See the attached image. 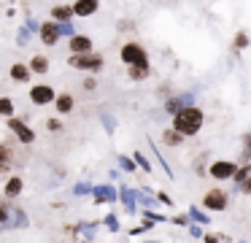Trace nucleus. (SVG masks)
<instances>
[{
	"mask_svg": "<svg viewBox=\"0 0 251 243\" xmlns=\"http://www.w3.org/2000/svg\"><path fill=\"white\" fill-rule=\"evenodd\" d=\"M105 224H108V227H111V230H119V221H116V219H114V216H108V219H105Z\"/></svg>",
	"mask_w": 251,
	"mask_h": 243,
	"instance_id": "c85d7f7f",
	"label": "nucleus"
},
{
	"mask_svg": "<svg viewBox=\"0 0 251 243\" xmlns=\"http://www.w3.org/2000/svg\"><path fill=\"white\" fill-rule=\"evenodd\" d=\"M208 173H211L213 178H232L235 165H232V162H222V160H219V162H213V165H211V170H208Z\"/></svg>",
	"mask_w": 251,
	"mask_h": 243,
	"instance_id": "dca6fc26",
	"label": "nucleus"
},
{
	"mask_svg": "<svg viewBox=\"0 0 251 243\" xmlns=\"http://www.w3.org/2000/svg\"><path fill=\"white\" fill-rule=\"evenodd\" d=\"M149 73H151V68H127V76H130L132 81H143V79H149Z\"/></svg>",
	"mask_w": 251,
	"mask_h": 243,
	"instance_id": "6ab92c4d",
	"label": "nucleus"
},
{
	"mask_svg": "<svg viewBox=\"0 0 251 243\" xmlns=\"http://www.w3.org/2000/svg\"><path fill=\"white\" fill-rule=\"evenodd\" d=\"M30 68H27V62H14L11 68H8V79L11 81H17V84H27L30 81Z\"/></svg>",
	"mask_w": 251,
	"mask_h": 243,
	"instance_id": "4468645a",
	"label": "nucleus"
},
{
	"mask_svg": "<svg viewBox=\"0 0 251 243\" xmlns=\"http://www.w3.org/2000/svg\"><path fill=\"white\" fill-rule=\"evenodd\" d=\"M135 165H141L143 170H151V165L146 162V157H143V154H135Z\"/></svg>",
	"mask_w": 251,
	"mask_h": 243,
	"instance_id": "a878e982",
	"label": "nucleus"
},
{
	"mask_svg": "<svg viewBox=\"0 0 251 243\" xmlns=\"http://www.w3.org/2000/svg\"><path fill=\"white\" fill-rule=\"evenodd\" d=\"M119 59L127 68H149V54L138 41H127L125 46L119 49Z\"/></svg>",
	"mask_w": 251,
	"mask_h": 243,
	"instance_id": "7ed1b4c3",
	"label": "nucleus"
},
{
	"mask_svg": "<svg viewBox=\"0 0 251 243\" xmlns=\"http://www.w3.org/2000/svg\"><path fill=\"white\" fill-rule=\"evenodd\" d=\"M38 38H41V43L44 46H54V43H60V25H54L51 19H46L44 25L38 27Z\"/></svg>",
	"mask_w": 251,
	"mask_h": 243,
	"instance_id": "6e6552de",
	"label": "nucleus"
},
{
	"mask_svg": "<svg viewBox=\"0 0 251 243\" xmlns=\"http://www.w3.org/2000/svg\"><path fill=\"white\" fill-rule=\"evenodd\" d=\"M68 49H71V54H92L95 52V41L87 35V32H76V35L68 41Z\"/></svg>",
	"mask_w": 251,
	"mask_h": 243,
	"instance_id": "0eeeda50",
	"label": "nucleus"
},
{
	"mask_svg": "<svg viewBox=\"0 0 251 243\" xmlns=\"http://www.w3.org/2000/svg\"><path fill=\"white\" fill-rule=\"evenodd\" d=\"M240 189H243V192H246V194H251V176H249V178H246V181H243V184H240Z\"/></svg>",
	"mask_w": 251,
	"mask_h": 243,
	"instance_id": "cd10ccee",
	"label": "nucleus"
},
{
	"mask_svg": "<svg viewBox=\"0 0 251 243\" xmlns=\"http://www.w3.org/2000/svg\"><path fill=\"white\" fill-rule=\"evenodd\" d=\"M165 111H170V113L176 116V113L181 111V100H178V97H170V100L165 103Z\"/></svg>",
	"mask_w": 251,
	"mask_h": 243,
	"instance_id": "5701e85b",
	"label": "nucleus"
},
{
	"mask_svg": "<svg viewBox=\"0 0 251 243\" xmlns=\"http://www.w3.org/2000/svg\"><path fill=\"white\" fill-rule=\"evenodd\" d=\"M14 111H17V106H14V100L8 95H0V119H11Z\"/></svg>",
	"mask_w": 251,
	"mask_h": 243,
	"instance_id": "a211bd4d",
	"label": "nucleus"
},
{
	"mask_svg": "<svg viewBox=\"0 0 251 243\" xmlns=\"http://www.w3.org/2000/svg\"><path fill=\"white\" fill-rule=\"evenodd\" d=\"M27 68H30V73H35V76H46L51 70V59L46 57V54H33Z\"/></svg>",
	"mask_w": 251,
	"mask_h": 243,
	"instance_id": "ddd939ff",
	"label": "nucleus"
},
{
	"mask_svg": "<svg viewBox=\"0 0 251 243\" xmlns=\"http://www.w3.org/2000/svg\"><path fill=\"white\" fill-rule=\"evenodd\" d=\"M246 43H249V38H246V32H238V38H235V46H238V49H243Z\"/></svg>",
	"mask_w": 251,
	"mask_h": 243,
	"instance_id": "bb28decb",
	"label": "nucleus"
},
{
	"mask_svg": "<svg viewBox=\"0 0 251 243\" xmlns=\"http://www.w3.org/2000/svg\"><path fill=\"white\" fill-rule=\"evenodd\" d=\"M46 130H49V133H54V135H60L62 130H65V124H62L60 119H46Z\"/></svg>",
	"mask_w": 251,
	"mask_h": 243,
	"instance_id": "4be33fe9",
	"label": "nucleus"
},
{
	"mask_svg": "<svg viewBox=\"0 0 251 243\" xmlns=\"http://www.w3.org/2000/svg\"><path fill=\"white\" fill-rule=\"evenodd\" d=\"M71 8H73V16H76V19H87V16L98 14L100 3L98 0H76V3H71Z\"/></svg>",
	"mask_w": 251,
	"mask_h": 243,
	"instance_id": "9d476101",
	"label": "nucleus"
},
{
	"mask_svg": "<svg viewBox=\"0 0 251 243\" xmlns=\"http://www.w3.org/2000/svg\"><path fill=\"white\" fill-rule=\"evenodd\" d=\"M49 19L54 22V25H68V22H73V8L71 3H54L49 11Z\"/></svg>",
	"mask_w": 251,
	"mask_h": 243,
	"instance_id": "1a4fd4ad",
	"label": "nucleus"
},
{
	"mask_svg": "<svg viewBox=\"0 0 251 243\" xmlns=\"http://www.w3.org/2000/svg\"><path fill=\"white\" fill-rule=\"evenodd\" d=\"M249 176H251V165L235 167V173H232V178H235V181H238V184H243V181H246V178H249Z\"/></svg>",
	"mask_w": 251,
	"mask_h": 243,
	"instance_id": "412c9836",
	"label": "nucleus"
},
{
	"mask_svg": "<svg viewBox=\"0 0 251 243\" xmlns=\"http://www.w3.org/2000/svg\"><path fill=\"white\" fill-rule=\"evenodd\" d=\"M162 140H165V143H168V146H178V143H181V140H184V138H181V135L176 133L173 127H170V130H165V133H162Z\"/></svg>",
	"mask_w": 251,
	"mask_h": 243,
	"instance_id": "aec40b11",
	"label": "nucleus"
},
{
	"mask_svg": "<svg viewBox=\"0 0 251 243\" xmlns=\"http://www.w3.org/2000/svg\"><path fill=\"white\" fill-rule=\"evenodd\" d=\"M11 211H14V205L0 197V230H8L11 227Z\"/></svg>",
	"mask_w": 251,
	"mask_h": 243,
	"instance_id": "f3484780",
	"label": "nucleus"
},
{
	"mask_svg": "<svg viewBox=\"0 0 251 243\" xmlns=\"http://www.w3.org/2000/svg\"><path fill=\"white\" fill-rule=\"evenodd\" d=\"M205 243H219V238L216 235H205Z\"/></svg>",
	"mask_w": 251,
	"mask_h": 243,
	"instance_id": "c756f323",
	"label": "nucleus"
},
{
	"mask_svg": "<svg viewBox=\"0 0 251 243\" xmlns=\"http://www.w3.org/2000/svg\"><path fill=\"white\" fill-rule=\"evenodd\" d=\"M202 127V111L197 106H184L178 113L173 116V130L186 138V135H197Z\"/></svg>",
	"mask_w": 251,
	"mask_h": 243,
	"instance_id": "f257e3e1",
	"label": "nucleus"
},
{
	"mask_svg": "<svg viewBox=\"0 0 251 243\" xmlns=\"http://www.w3.org/2000/svg\"><path fill=\"white\" fill-rule=\"evenodd\" d=\"M22 192H25V178L17 176V173H14V176H6V181H3V200L11 203V200H17Z\"/></svg>",
	"mask_w": 251,
	"mask_h": 243,
	"instance_id": "423d86ee",
	"label": "nucleus"
},
{
	"mask_svg": "<svg viewBox=\"0 0 251 243\" xmlns=\"http://www.w3.org/2000/svg\"><path fill=\"white\" fill-rule=\"evenodd\" d=\"M202 205H205L208 211H224L227 208V194H224L222 189H211V192L202 197Z\"/></svg>",
	"mask_w": 251,
	"mask_h": 243,
	"instance_id": "9b49d317",
	"label": "nucleus"
},
{
	"mask_svg": "<svg viewBox=\"0 0 251 243\" xmlns=\"http://www.w3.org/2000/svg\"><path fill=\"white\" fill-rule=\"evenodd\" d=\"M116 162L122 165V170H127V173H135V162H132V160H127V157H116Z\"/></svg>",
	"mask_w": 251,
	"mask_h": 243,
	"instance_id": "b1692460",
	"label": "nucleus"
},
{
	"mask_svg": "<svg viewBox=\"0 0 251 243\" xmlns=\"http://www.w3.org/2000/svg\"><path fill=\"white\" fill-rule=\"evenodd\" d=\"M57 97V89L51 84H33L30 86V103L33 106H51Z\"/></svg>",
	"mask_w": 251,
	"mask_h": 243,
	"instance_id": "39448f33",
	"label": "nucleus"
},
{
	"mask_svg": "<svg viewBox=\"0 0 251 243\" xmlns=\"http://www.w3.org/2000/svg\"><path fill=\"white\" fill-rule=\"evenodd\" d=\"M6 127L11 130L14 135H17V140H19L22 146H33V143H35V130L27 127V122H22V119L11 116V119H6Z\"/></svg>",
	"mask_w": 251,
	"mask_h": 243,
	"instance_id": "20e7f679",
	"label": "nucleus"
},
{
	"mask_svg": "<svg viewBox=\"0 0 251 243\" xmlns=\"http://www.w3.org/2000/svg\"><path fill=\"white\" fill-rule=\"evenodd\" d=\"M51 106H54L57 113H62V116H65V113H73V108H76V97H73L71 92H57V97H54V103H51Z\"/></svg>",
	"mask_w": 251,
	"mask_h": 243,
	"instance_id": "f8f14e48",
	"label": "nucleus"
},
{
	"mask_svg": "<svg viewBox=\"0 0 251 243\" xmlns=\"http://www.w3.org/2000/svg\"><path fill=\"white\" fill-rule=\"evenodd\" d=\"M68 65H71L73 70H84V73H100V70L105 68V57L103 54H98V52H92V54H71L68 57Z\"/></svg>",
	"mask_w": 251,
	"mask_h": 243,
	"instance_id": "f03ea898",
	"label": "nucleus"
},
{
	"mask_svg": "<svg viewBox=\"0 0 251 243\" xmlns=\"http://www.w3.org/2000/svg\"><path fill=\"white\" fill-rule=\"evenodd\" d=\"M81 86H84V89H87V92L98 89V79H95V76H87V79L81 81Z\"/></svg>",
	"mask_w": 251,
	"mask_h": 243,
	"instance_id": "393cba45",
	"label": "nucleus"
},
{
	"mask_svg": "<svg viewBox=\"0 0 251 243\" xmlns=\"http://www.w3.org/2000/svg\"><path fill=\"white\" fill-rule=\"evenodd\" d=\"M11 162H14L11 143H0V176H6V173L11 170Z\"/></svg>",
	"mask_w": 251,
	"mask_h": 243,
	"instance_id": "2eb2a0df",
	"label": "nucleus"
}]
</instances>
